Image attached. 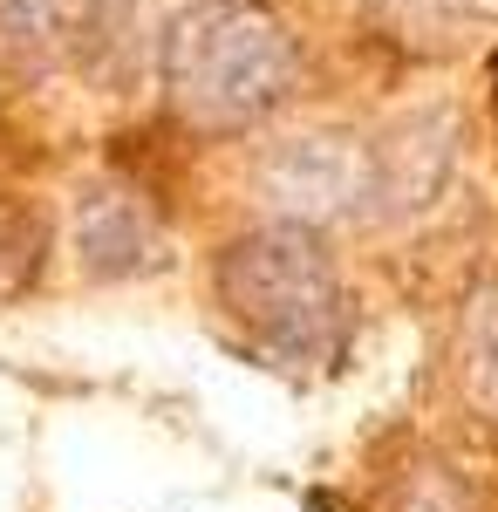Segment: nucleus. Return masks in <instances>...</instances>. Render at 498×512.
Wrapping results in <instances>:
<instances>
[{"instance_id":"f257e3e1","label":"nucleus","mask_w":498,"mask_h":512,"mask_svg":"<svg viewBox=\"0 0 498 512\" xmlns=\"http://www.w3.org/2000/svg\"><path fill=\"white\" fill-rule=\"evenodd\" d=\"M157 69L198 130H246L294 96L301 41L260 0H192L157 41Z\"/></svg>"},{"instance_id":"f03ea898","label":"nucleus","mask_w":498,"mask_h":512,"mask_svg":"<svg viewBox=\"0 0 498 512\" xmlns=\"http://www.w3.org/2000/svg\"><path fill=\"white\" fill-rule=\"evenodd\" d=\"M219 308L232 328H246L273 362H301L321 369L348 342V287L328 260V246L314 226L273 219L260 233L232 239L212 267Z\"/></svg>"},{"instance_id":"7ed1b4c3","label":"nucleus","mask_w":498,"mask_h":512,"mask_svg":"<svg viewBox=\"0 0 498 512\" xmlns=\"http://www.w3.org/2000/svg\"><path fill=\"white\" fill-rule=\"evenodd\" d=\"M253 192L287 226H328V219L342 226V219H369L376 164H369V144L348 130H301V137H280L273 151H260Z\"/></svg>"},{"instance_id":"20e7f679","label":"nucleus","mask_w":498,"mask_h":512,"mask_svg":"<svg viewBox=\"0 0 498 512\" xmlns=\"http://www.w3.org/2000/svg\"><path fill=\"white\" fill-rule=\"evenodd\" d=\"M369 164H376L369 219H417L444 198L451 171H458V117L451 110L396 117L383 137H369Z\"/></svg>"},{"instance_id":"39448f33","label":"nucleus","mask_w":498,"mask_h":512,"mask_svg":"<svg viewBox=\"0 0 498 512\" xmlns=\"http://www.w3.org/2000/svg\"><path fill=\"white\" fill-rule=\"evenodd\" d=\"M76 260L89 280H151L171 267V233L144 192L89 185L76 198Z\"/></svg>"},{"instance_id":"423d86ee","label":"nucleus","mask_w":498,"mask_h":512,"mask_svg":"<svg viewBox=\"0 0 498 512\" xmlns=\"http://www.w3.org/2000/svg\"><path fill=\"white\" fill-rule=\"evenodd\" d=\"M55 28H62V62L110 96L137 89L151 69L144 0H55Z\"/></svg>"},{"instance_id":"0eeeda50","label":"nucleus","mask_w":498,"mask_h":512,"mask_svg":"<svg viewBox=\"0 0 498 512\" xmlns=\"http://www.w3.org/2000/svg\"><path fill=\"white\" fill-rule=\"evenodd\" d=\"M458 390L471 417L498 431V287H478L458 321Z\"/></svg>"},{"instance_id":"6e6552de","label":"nucleus","mask_w":498,"mask_h":512,"mask_svg":"<svg viewBox=\"0 0 498 512\" xmlns=\"http://www.w3.org/2000/svg\"><path fill=\"white\" fill-rule=\"evenodd\" d=\"M48 239H55V226H48V212H41L35 198L0 192V308L21 301V294L41 280Z\"/></svg>"},{"instance_id":"1a4fd4ad","label":"nucleus","mask_w":498,"mask_h":512,"mask_svg":"<svg viewBox=\"0 0 498 512\" xmlns=\"http://www.w3.org/2000/svg\"><path fill=\"white\" fill-rule=\"evenodd\" d=\"M0 41L14 62L55 69L62 62V28H55V0H0Z\"/></svg>"},{"instance_id":"9d476101","label":"nucleus","mask_w":498,"mask_h":512,"mask_svg":"<svg viewBox=\"0 0 498 512\" xmlns=\"http://www.w3.org/2000/svg\"><path fill=\"white\" fill-rule=\"evenodd\" d=\"M458 7H478V14H498V0H458Z\"/></svg>"}]
</instances>
